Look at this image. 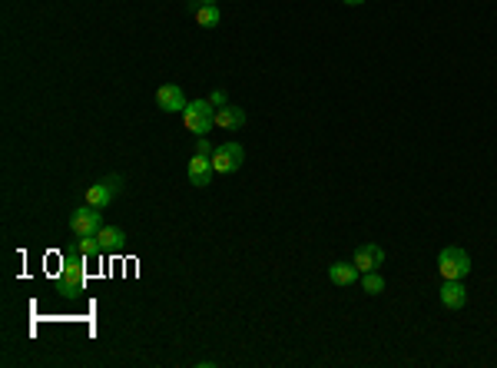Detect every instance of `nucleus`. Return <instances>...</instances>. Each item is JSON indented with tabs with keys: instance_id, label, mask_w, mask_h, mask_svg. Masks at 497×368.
Masks as SVG:
<instances>
[{
	"instance_id": "obj_11",
	"label": "nucleus",
	"mask_w": 497,
	"mask_h": 368,
	"mask_svg": "<svg viewBox=\"0 0 497 368\" xmlns=\"http://www.w3.org/2000/svg\"><path fill=\"white\" fill-rule=\"evenodd\" d=\"M358 275L361 272L355 269V262H332L328 266V279L335 282V285H355Z\"/></svg>"
},
{
	"instance_id": "obj_8",
	"label": "nucleus",
	"mask_w": 497,
	"mask_h": 368,
	"mask_svg": "<svg viewBox=\"0 0 497 368\" xmlns=\"http://www.w3.org/2000/svg\"><path fill=\"white\" fill-rule=\"evenodd\" d=\"M83 285V252L76 249L73 256H66L64 272H60V289L70 292V289H80Z\"/></svg>"
},
{
	"instance_id": "obj_10",
	"label": "nucleus",
	"mask_w": 497,
	"mask_h": 368,
	"mask_svg": "<svg viewBox=\"0 0 497 368\" xmlns=\"http://www.w3.org/2000/svg\"><path fill=\"white\" fill-rule=\"evenodd\" d=\"M355 269L358 272H375L385 262V249L381 246H375V242H368V246H358L355 249Z\"/></svg>"
},
{
	"instance_id": "obj_9",
	"label": "nucleus",
	"mask_w": 497,
	"mask_h": 368,
	"mask_svg": "<svg viewBox=\"0 0 497 368\" xmlns=\"http://www.w3.org/2000/svg\"><path fill=\"white\" fill-rule=\"evenodd\" d=\"M467 302V289L461 279H444L441 282V305L444 309H451V312H457V309H465Z\"/></svg>"
},
{
	"instance_id": "obj_16",
	"label": "nucleus",
	"mask_w": 497,
	"mask_h": 368,
	"mask_svg": "<svg viewBox=\"0 0 497 368\" xmlns=\"http://www.w3.org/2000/svg\"><path fill=\"white\" fill-rule=\"evenodd\" d=\"M76 249L83 252V256H103V246H100V239H97V236L80 239V246H76Z\"/></svg>"
},
{
	"instance_id": "obj_14",
	"label": "nucleus",
	"mask_w": 497,
	"mask_h": 368,
	"mask_svg": "<svg viewBox=\"0 0 497 368\" xmlns=\"http://www.w3.org/2000/svg\"><path fill=\"white\" fill-rule=\"evenodd\" d=\"M219 20H222V13H219L216 4H196V23L199 27L212 30V27H219Z\"/></svg>"
},
{
	"instance_id": "obj_17",
	"label": "nucleus",
	"mask_w": 497,
	"mask_h": 368,
	"mask_svg": "<svg viewBox=\"0 0 497 368\" xmlns=\"http://www.w3.org/2000/svg\"><path fill=\"white\" fill-rule=\"evenodd\" d=\"M196 153H203V156H212V153H216V146L209 143V136H196Z\"/></svg>"
},
{
	"instance_id": "obj_20",
	"label": "nucleus",
	"mask_w": 497,
	"mask_h": 368,
	"mask_svg": "<svg viewBox=\"0 0 497 368\" xmlns=\"http://www.w3.org/2000/svg\"><path fill=\"white\" fill-rule=\"evenodd\" d=\"M196 4H216V0H196Z\"/></svg>"
},
{
	"instance_id": "obj_6",
	"label": "nucleus",
	"mask_w": 497,
	"mask_h": 368,
	"mask_svg": "<svg viewBox=\"0 0 497 368\" xmlns=\"http://www.w3.org/2000/svg\"><path fill=\"white\" fill-rule=\"evenodd\" d=\"M189 183L196 189H205V186H212V176H216V166H212V156H203V153H196L193 160H189Z\"/></svg>"
},
{
	"instance_id": "obj_12",
	"label": "nucleus",
	"mask_w": 497,
	"mask_h": 368,
	"mask_svg": "<svg viewBox=\"0 0 497 368\" xmlns=\"http://www.w3.org/2000/svg\"><path fill=\"white\" fill-rule=\"evenodd\" d=\"M246 123V113H242V107H232V103H226V107L216 109V126H222V130H239Z\"/></svg>"
},
{
	"instance_id": "obj_2",
	"label": "nucleus",
	"mask_w": 497,
	"mask_h": 368,
	"mask_svg": "<svg viewBox=\"0 0 497 368\" xmlns=\"http://www.w3.org/2000/svg\"><path fill=\"white\" fill-rule=\"evenodd\" d=\"M438 269H441V279H467L471 275V256L457 246H448V249L438 252Z\"/></svg>"
},
{
	"instance_id": "obj_15",
	"label": "nucleus",
	"mask_w": 497,
	"mask_h": 368,
	"mask_svg": "<svg viewBox=\"0 0 497 368\" xmlns=\"http://www.w3.org/2000/svg\"><path fill=\"white\" fill-rule=\"evenodd\" d=\"M361 292L381 295V292H385V275H381L378 269H375V272H361Z\"/></svg>"
},
{
	"instance_id": "obj_3",
	"label": "nucleus",
	"mask_w": 497,
	"mask_h": 368,
	"mask_svg": "<svg viewBox=\"0 0 497 368\" xmlns=\"http://www.w3.org/2000/svg\"><path fill=\"white\" fill-rule=\"evenodd\" d=\"M70 229H73L76 239L97 236L100 229H103V209H97V206H80L73 216H70Z\"/></svg>"
},
{
	"instance_id": "obj_1",
	"label": "nucleus",
	"mask_w": 497,
	"mask_h": 368,
	"mask_svg": "<svg viewBox=\"0 0 497 368\" xmlns=\"http://www.w3.org/2000/svg\"><path fill=\"white\" fill-rule=\"evenodd\" d=\"M183 123H186V130L189 133L205 136V133L216 126V107H212L209 100H193V103L183 109Z\"/></svg>"
},
{
	"instance_id": "obj_5",
	"label": "nucleus",
	"mask_w": 497,
	"mask_h": 368,
	"mask_svg": "<svg viewBox=\"0 0 497 368\" xmlns=\"http://www.w3.org/2000/svg\"><path fill=\"white\" fill-rule=\"evenodd\" d=\"M119 186H123V179H119V176H107V179L93 183V186L87 189V206L107 209L109 203H113V196L119 193Z\"/></svg>"
},
{
	"instance_id": "obj_18",
	"label": "nucleus",
	"mask_w": 497,
	"mask_h": 368,
	"mask_svg": "<svg viewBox=\"0 0 497 368\" xmlns=\"http://www.w3.org/2000/svg\"><path fill=\"white\" fill-rule=\"evenodd\" d=\"M209 103H212V107H226V103H229V97H226V93H222V90H212V97H209Z\"/></svg>"
},
{
	"instance_id": "obj_7",
	"label": "nucleus",
	"mask_w": 497,
	"mask_h": 368,
	"mask_svg": "<svg viewBox=\"0 0 497 368\" xmlns=\"http://www.w3.org/2000/svg\"><path fill=\"white\" fill-rule=\"evenodd\" d=\"M156 107L162 109V113H183L186 107H189V100H186V93L176 83H166V87L156 90Z\"/></svg>"
},
{
	"instance_id": "obj_13",
	"label": "nucleus",
	"mask_w": 497,
	"mask_h": 368,
	"mask_svg": "<svg viewBox=\"0 0 497 368\" xmlns=\"http://www.w3.org/2000/svg\"><path fill=\"white\" fill-rule=\"evenodd\" d=\"M97 239H100V246H103V252H119L126 246V232L116 226H103L97 232Z\"/></svg>"
},
{
	"instance_id": "obj_4",
	"label": "nucleus",
	"mask_w": 497,
	"mask_h": 368,
	"mask_svg": "<svg viewBox=\"0 0 497 368\" xmlns=\"http://www.w3.org/2000/svg\"><path fill=\"white\" fill-rule=\"evenodd\" d=\"M242 162H246V150H242L239 143H219L216 153H212V166H216V173H222V176L242 170Z\"/></svg>"
},
{
	"instance_id": "obj_19",
	"label": "nucleus",
	"mask_w": 497,
	"mask_h": 368,
	"mask_svg": "<svg viewBox=\"0 0 497 368\" xmlns=\"http://www.w3.org/2000/svg\"><path fill=\"white\" fill-rule=\"evenodd\" d=\"M342 4H348V7H355V4H365V0H342Z\"/></svg>"
}]
</instances>
